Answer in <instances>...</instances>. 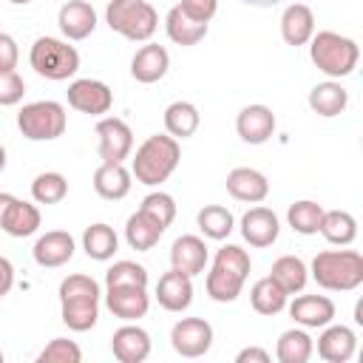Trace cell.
<instances>
[{
	"instance_id": "d4e9b609",
	"label": "cell",
	"mask_w": 363,
	"mask_h": 363,
	"mask_svg": "<svg viewBox=\"0 0 363 363\" xmlns=\"http://www.w3.org/2000/svg\"><path fill=\"white\" fill-rule=\"evenodd\" d=\"M315 34V14L306 3H289L281 14V37L286 45H306Z\"/></svg>"
},
{
	"instance_id": "e0dca14e",
	"label": "cell",
	"mask_w": 363,
	"mask_h": 363,
	"mask_svg": "<svg viewBox=\"0 0 363 363\" xmlns=\"http://www.w3.org/2000/svg\"><path fill=\"white\" fill-rule=\"evenodd\" d=\"M170 68V54L164 45L159 43H145L133 60H130V77L142 85H150V82H159Z\"/></svg>"
},
{
	"instance_id": "74e56055",
	"label": "cell",
	"mask_w": 363,
	"mask_h": 363,
	"mask_svg": "<svg viewBox=\"0 0 363 363\" xmlns=\"http://www.w3.org/2000/svg\"><path fill=\"white\" fill-rule=\"evenodd\" d=\"M68 196V182L57 170H45L31 182V199L37 204H60Z\"/></svg>"
},
{
	"instance_id": "9c48e42d",
	"label": "cell",
	"mask_w": 363,
	"mask_h": 363,
	"mask_svg": "<svg viewBox=\"0 0 363 363\" xmlns=\"http://www.w3.org/2000/svg\"><path fill=\"white\" fill-rule=\"evenodd\" d=\"M170 346L182 357H201L213 346V326L204 318H182L170 329Z\"/></svg>"
},
{
	"instance_id": "30bf717a",
	"label": "cell",
	"mask_w": 363,
	"mask_h": 363,
	"mask_svg": "<svg viewBox=\"0 0 363 363\" xmlns=\"http://www.w3.org/2000/svg\"><path fill=\"white\" fill-rule=\"evenodd\" d=\"M96 150L102 162H125L133 150V133L125 119L119 116H105L96 122Z\"/></svg>"
},
{
	"instance_id": "6da1fadb",
	"label": "cell",
	"mask_w": 363,
	"mask_h": 363,
	"mask_svg": "<svg viewBox=\"0 0 363 363\" xmlns=\"http://www.w3.org/2000/svg\"><path fill=\"white\" fill-rule=\"evenodd\" d=\"M99 284L91 275L74 272L60 284V315L71 332H88L99 320Z\"/></svg>"
},
{
	"instance_id": "8d00e7d4",
	"label": "cell",
	"mask_w": 363,
	"mask_h": 363,
	"mask_svg": "<svg viewBox=\"0 0 363 363\" xmlns=\"http://www.w3.org/2000/svg\"><path fill=\"white\" fill-rule=\"evenodd\" d=\"M320 218H323V207L312 199H301V201L289 204V210H286L289 227L301 235H315L318 227H320Z\"/></svg>"
},
{
	"instance_id": "7402d4cb",
	"label": "cell",
	"mask_w": 363,
	"mask_h": 363,
	"mask_svg": "<svg viewBox=\"0 0 363 363\" xmlns=\"http://www.w3.org/2000/svg\"><path fill=\"white\" fill-rule=\"evenodd\" d=\"M57 26L65 40H85L96 28V11L85 0H68L57 14Z\"/></svg>"
},
{
	"instance_id": "c3c4849f",
	"label": "cell",
	"mask_w": 363,
	"mask_h": 363,
	"mask_svg": "<svg viewBox=\"0 0 363 363\" xmlns=\"http://www.w3.org/2000/svg\"><path fill=\"white\" fill-rule=\"evenodd\" d=\"M247 6H258V9H272V6H278L281 0H244Z\"/></svg>"
},
{
	"instance_id": "ffe728a7",
	"label": "cell",
	"mask_w": 363,
	"mask_h": 363,
	"mask_svg": "<svg viewBox=\"0 0 363 363\" xmlns=\"http://www.w3.org/2000/svg\"><path fill=\"white\" fill-rule=\"evenodd\" d=\"M34 261L45 269H54V267H62L74 258V238L71 233L65 230H51L45 235H40L34 241V250H31Z\"/></svg>"
},
{
	"instance_id": "4316f807",
	"label": "cell",
	"mask_w": 363,
	"mask_h": 363,
	"mask_svg": "<svg viewBox=\"0 0 363 363\" xmlns=\"http://www.w3.org/2000/svg\"><path fill=\"white\" fill-rule=\"evenodd\" d=\"M349 105V91L337 82V79H326V82H318L312 91H309V108L323 116V119H332V116H340Z\"/></svg>"
},
{
	"instance_id": "ee69618b",
	"label": "cell",
	"mask_w": 363,
	"mask_h": 363,
	"mask_svg": "<svg viewBox=\"0 0 363 363\" xmlns=\"http://www.w3.org/2000/svg\"><path fill=\"white\" fill-rule=\"evenodd\" d=\"M17 60H20V48L14 43V37L0 31V71H14Z\"/></svg>"
},
{
	"instance_id": "f35d334b",
	"label": "cell",
	"mask_w": 363,
	"mask_h": 363,
	"mask_svg": "<svg viewBox=\"0 0 363 363\" xmlns=\"http://www.w3.org/2000/svg\"><path fill=\"white\" fill-rule=\"evenodd\" d=\"M105 286H147V269L136 261H116L105 272Z\"/></svg>"
},
{
	"instance_id": "52a82bcc",
	"label": "cell",
	"mask_w": 363,
	"mask_h": 363,
	"mask_svg": "<svg viewBox=\"0 0 363 363\" xmlns=\"http://www.w3.org/2000/svg\"><path fill=\"white\" fill-rule=\"evenodd\" d=\"M28 62L43 79H51V82H62L79 71L77 48L57 37H37L28 51Z\"/></svg>"
},
{
	"instance_id": "d6986e66",
	"label": "cell",
	"mask_w": 363,
	"mask_h": 363,
	"mask_svg": "<svg viewBox=\"0 0 363 363\" xmlns=\"http://www.w3.org/2000/svg\"><path fill=\"white\" fill-rule=\"evenodd\" d=\"M156 301L167 312H184L193 303V278L179 269L164 272L156 284Z\"/></svg>"
},
{
	"instance_id": "1f68e13d",
	"label": "cell",
	"mask_w": 363,
	"mask_h": 363,
	"mask_svg": "<svg viewBox=\"0 0 363 363\" xmlns=\"http://www.w3.org/2000/svg\"><path fill=\"white\" fill-rule=\"evenodd\" d=\"M164 31L176 45H196L207 37V23H196L179 6H173L164 17Z\"/></svg>"
},
{
	"instance_id": "f5cc1de1",
	"label": "cell",
	"mask_w": 363,
	"mask_h": 363,
	"mask_svg": "<svg viewBox=\"0 0 363 363\" xmlns=\"http://www.w3.org/2000/svg\"><path fill=\"white\" fill-rule=\"evenodd\" d=\"M0 363H3V352H0Z\"/></svg>"
},
{
	"instance_id": "cb8c5ba5",
	"label": "cell",
	"mask_w": 363,
	"mask_h": 363,
	"mask_svg": "<svg viewBox=\"0 0 363 363\" xmlns=\"http://www.w3.org/2000/svg\"><path fill=\"white\" fill-rule=\"evenodd\" d=\"M164 230H167V227H164L156 216H150L147 210L139 207V210L128 218V224H125V241H128L130 250L147 252V250H153V247L159 244V238H162Z\"/></svg>"
},
{
	"instance_id": "e575fe53",
	"label": "cell",
	"mask_w": 363,
	"mask_h": 363,
	"mask_svg": "<svg viewBox=\"0 0 363 363\" xmlns=\"http://www.w3.org/2000/svg\"><path fill=\"white\" fill-rule=\"evenodd\" d=\"M315 352V343L309 337L306 329H286L281 332L278 337V346H275V357L281 363H306Z\"/></svg>"
},
{
	"instance_id": "f1b7e54d",
	"label": "cell",
	"mask_w": 363,
	"mask_h": 363,
	"mask_svg": "<svg viewBox=\"0 0 363 363\" xmlns=\"http://www.w3.org/2000/svg\"><path fill=\"white\" fill-rule=\"evenodd\" d=\"M201 125V113L193 102L187 99H176L164 108V130L173 136V139H187L199 130Z\"/></svg>"
},
{
	"instance_id": "b9f144b4",
	"label": "cell",
	"mask_w": 363,
	"mask_h": 363,
	"mask_svg": "<svg viewBox=\"0 0 363 363\" xmlns=\"http://www.w3.org/2000/svg\"><path fill=\"white\" fill-rule=\"evenodd\" d=\"M26 94V82L17 71H0V105L9 108V105H17Z\"/></svg>"
},
{
	"instance_id": "f907efd6",
	"label": "cell",
	"mask_w": 363,
	"mask_h": 363,
	"mask_svg": "<svg viewBox=\"0 0 363 363\" xmlns=\"http://www.w3.org/2000/svg\"><path fill=\"white\" fill-rule=\"evenodd\" d=\"M3 167H6V147L0 145V170H3Z\"/></svg>"
},
{
	"instance_id": "277c9868",
	"label": "cell",
	"mask_w": 363,
	"mask_h": 363,
	"mask_svg": "<svg viewBox=\"0 0 363 363\" xmlns=\"http://www.w3.org/2000/svg\"><path fill=\"white\" fill-rule=\"evenodd\" d=\"M309 272L329 292H352L363 284V255L357 250H323L312 258Z\"/></svg>"
},
{
	"instance_id": "836d02e7",
	"label": "cell",
	"mask_w": 363,
	"mask_h": 363,
	"mask_svg": "<svg viewBox=\"0 0 363 363\" xmlns=\"http://www.w3.org/2000/svg\"><path fill=\"white\" fill-rule=\"evenodd\" d=\"M82 250H85V255L88 258H94V261H108V258H113V252L119 250V238H116V233H113V227L111 224H91L85 233H82Z\"/></svg>"
},
{
	"instance_id": "4fadbf2b",
	"label": "cell",
	"mask_w": 363,
	"mask_h": 363,
	"mask_svg": "<svg viewBox=\"0 0 363 363\" xmlns=\"http://www.w3.org/2000/svg\"><path fill=\"white\" fill-rule=\"evenodd\" d=\"M235 130L247 145H264L275 133V113L267 105H247L235 116Z\"/></svg>"
},
{
	"instance_id": "5b68a950",
	"label": "cell",
	"mask_w": 363,
	"mask_h": 363,
	"mask_svg": "<svg viewBox=\"0 0 363 363\" xmlns=\"http://www.w3.org/2000/svg\"><path fill=\"white\" fill-rule=\"evenodd\" d=\"M309 60L329 79H340L357 68L360 48L352 37H343L337 31H315L309 40Z\"/></svg>"
},
{
	"instance_id": "4dcf8cb0",
	"label": "cell",
	"mask_w": 363,
	"mask_h": 363,
	"mask_svg": "<svg viewBox=\"0 0 363 363\" xmlns=\"http://www.w3.org/2000/svg\"><path fill=\"white\" fill-rule=\"evenodd\" d=\"M269 278L281 284V289L286 295H295L306 286L309 281V267L298 258V255H281L272 261V269H269Z\"/></svg>"
},
{
	"instance_id": "816d5d0a",
	"label": "cell",
	"mask_w": 363,
	"mask_h": 363,
	"mask_svg": "<svg viewBox=\"0 0 363 363\" xmlns=\"http://www.w3.org/2000/svg\"><path fill=\"white\" fill-rule=\"evenodd\" d=\"M9 3H14V6H26V3H31V0H9Z\"/></svg>"
},
{
	"instance_id": "83f0119b",
	"label": "cell",
	"mask_w": 363,
	"mask_h": 363,
	"mask_svg": "<svg viewBox=\"0 0 363 363\" xmlns=\"http://www.w3.org/2000/svg\"><path fill=\"white\" fill-rule=\"evenodd\" d=\"M40 221H43V216H40L37 204L23 201V199H14L9 204V210H6V216H3L0 230L9 233V235H14V238H28V235H34L40 230Z\"/></svg>"
},
{
	"instance_id": "f6af8a7d",
	"label": "cell",
	"mask_w": 363,
	"mask_h": 363,
	"mask_svg": "<svg viewBox=\"0 0 363 363\" xmlns=\"http://www.w3.org/2000/svg\"><path fill=\"white\" fill-rule=\"evenodd\" d=\"M14 286V267L6 255H0V298H6Z\"/></svg>"
},
{
	"instance_id": "484cf974",
	"label": "cell",
	"mask_w": 363,
	"mask_h": 363,
	"mask_svg": "<svg viewBox=\"0 0 363 363\" xmlns=\"http://www.w3.org/2000/svg\"><path fill=\"white\" fill-rule=\"evenodd\" d=\"M94 190L108 201H119L130 193V170L122 162H102L94 170Z\"/></svg>"
},
{
	"instance_id": "7bdbcfd3",
	"label": "cell",
	"mask_w": 363,
	"mask_h": 363,
	"mask_svg": "<svg viewBox=\"0 0 363 363\" xmlns=\"http://www.w3.org/2000/svg\"><path fill=\"white\" fill-rule=\"evenodd\" d=\"M179 9L190 20H196V23H210L213 14H216V9H218V0H182Z\"/></svg>"
},
{
	"instance_id": "7a4b0ae2",
	"label": "cell",
	"mask_w": 363,
	"mask_h": 363,
	"mask_svg": "<svg viewBox=\"0 0 363 363\" xmlns=\"http://www.w3.org/2000/svg\"><path fill=\"white\" fill-rule=\"evenodd\" d=\"M179 159H182L179 139H173L170 133H153L136 147V156L130 162V176H136L139 184L156 187L170 179V173L179 167Z\"/></svg>"
},
{
	"instance_id": "ba28073f",
	"label": "cell",
	"mask_w": 363,
	"mask_h": 363,
	"mask_svg": "<svg viewBox=\"0 0 363 363\" xmlns=\"http://www.w3.org/2000/svg\"><path fill=\"white\" fill-rule=\"evenodd\" d=\"M65 125H68L65 108L60 102H54V99L28 102L17 113V128L31 142H51V139L65 133Z\"/></svg>"
},
{
	"instance_id": "7c38bea8",
	"label": "cell",
	"mask_w": 363,
	"mask_h": 363,
	"mask_svg": "<svg viewBox=\"0 0 363 363\" xmlns=\"http://www.w3.org/2000/svg\"><path fill=\"white\" fill-rule=\"evenodd\" d=\"M105 306L113 312V318L139 320L150 309L147 286H105Z\"/></svg>"
},
{
	"instance_id": "5bb4252c",
	"label": "cell",
	"mask_w": 363,
	"mask_h": 363,
	"mask_svg": "<svg viewBox=\"0 0 363 363\" xmlns=\"http://www.w3.org/2000/svg\"><path fill=\"white\" fill-rule=\"evenodd\" d=\"M289 318L303 329H323L335 320V303L326 295H298L289 303Z\"/></svg>"
},
{
	"instance_id": "d590c367",
	"label": "cell",
	"mask_w": 363,
	"mask_h": 363,
	"mask_svg": "<svg viewBox=\"0 0 363 363\" xmlns=\"http://www.w3.org/2000/svg\"><path fill=\"white\" fill-rule=\"evenodd\" d=\"M196 224H199V230H201L207 238H213V241H224V238L233 233L235 218H233V213H230L227 207H221V204H207V207L199 210Z\"/></svg>"
},
{
	"instance_id": "d6a6232c",
	"label": "cell",
	"mask_w": 363,
	"mask_h": 363,
	"mask_svg": "<svg viewBox=\"0 0 363 363\" xmlns=\"http://www.w3.org/2000/svg\"><path fill=\"white\" fill-rule=\"evenodd\" d=\"M286 298L289 295L269 275L261 278V281H255L252 289H250V303H252V309L258 315H278V312H284L286 309Z\"/></svg>"
},
{
	"instance_id": "f546056e",
	"label": "cell",
	"mask_w": 363,
	"mask_h": 363,
	"mask_svg": "<svg viewBox=\"0 0 363 363\" xmlns=\"http://www.w3.org/2000/svg\"><path fill=\"white\" fill-rule=\"evenodd\" d=\"M318 233H320L329 244L349 247V244L357 238V221H354V216L346 213V210H323V218H320Z\"/></svg>"
},
{
	"instance_id": "7dc6e473",
	"label": "cell",
	"mask_w": 363,
	"mask_h": 363,
	"mask_svg": "<svg viewBox=\"0 0 363 363\" xmlns=\"http://www.w3.org/2000/svg\"><path fill=\"white\" fill-rule=\"evenodd\" d=\"M14 201V196L11 193H0V224H3V216H6V210H9V204Z\"/></svg>"
},
{
	"instance_id": "8992f818",
	"label": "cell",
	"mask_w": 363,
	"mask_h": 363,
	"mask_svg": "<svg viewBox=\"0 0 363 363\" xmlns=\"http://www.w3.org/2000/svg\"><path fill=\"white\" fill-rule=\"evenodd\" d=\"M105 23L125 40L147 43L159 28V14L147 0H111L105 9Z\"/></svg>"
},
{
	"instance_id": "8fae6325",
	"label": "cell",
	"mask_w": 363,
	"mask_h": 363,
	"mask_svg": "<svg viewBox=\"0 0 363 363\" xmlns=\"http://www.w3.org/2000/svg\"><path fill=\"white\" fill-rule=\"evenodd\" d=\"M68 105L79 113H91V116H102L111 111L113 105V94L102 79H74L68 85Z\"/></svg>"
},
{
	"instance_id": "681fc988",
	"label": "cell",
	"mask_w": 363,
	"mask_h": 363,
	"mask_svg": "<svg viewBox=\"0 0 363 363\" xmlns=\"http://www.w3.org/2000/svg\"><path fill=\"white\" fill-rule=\"evenodd\" d=\"M354 320H357V323H363V306H360V303L354 306Z\"/></svg>"
},
{
	"instance_id": "2e32d148",
	"label": "cell",
	"mask_w": 363,
	"mask_h": 363,
	"mask_svg": "<svg viewBox=\"0 0 363 363\" xmlns=\"http://www.w3.org/2000/svg\"><path fill=\"white\" fill-rule=\"evenodd\" d=\"M357 352V335L343 323H326L318 337V354L326 363H346Z\"/></svg>"
},
{
	"instance_id": "3957f363",
	"label": "cell",
	"mask_w": 363,
	"mask_h": 363,
	"mask_svg": "<svg viewBox=\"0 0 363 363\" xmlns=\"http://www.w3.org/2000/svg\"><path fill=\"white\" fill-rule=\"evenodd\" d=\"M250 267L252 261L247 250H241L238 244H224L213 258V269L207 272V295L218 303H233L244 289Z\"/></svg>"
},
{
	"instance_id": "bcb514c9",
	"label": "cell",
	"mask_w": 363,
	"mask_h": 363,
	"mask_svg": "<svg viewBox=\"0 0 363 363\" xmlns=\"http://www.w3.org/2000/svg\"><path fill=\"white\" fill-rule=\"evenodd\" d=\"M235 363H269V354L258 346H247L235 354Z\"/></svg>"
},
{
	"instance_id": "44dd1931",
	"label": "cell",
	"mask_w": 363,
	"mask_h": 363,
	"mask_svg": "<svg viewBox=\"0 0 363 363\" xmlns=\"http://www.w3.org/2000/svg\"><path fill=\"white\" fill-rule=\"evenodd\" d=\"M207 244L199 235H179L170 247V269H179L184 275H199L207 267Z\"/></svg>"
},
{
	"instance_id": "60d3db41",
	"label": "cell",
	"mask_w": 363,
	"mask_h": 363,
	"mask_svg": "<svg viewBox=\"0 0 363 363\" xmlns=\"http://www.w3.org/2000/svg\"><path fill=\"white\" fill-rule=\"evenodd\" d=\"M142 210H147L150 216H156L164 227H170L173 224V218H176V201H173V196L170 193H162V190H156V193H147L145 199H142V204H139Z\"/></svg>"
},
{
	"instance_id": "ab89813d",
	"label": "cell",
	"mask_w": 363,
	"mask_h": 363,
	"mask_svg": "<svg viewBox=\"0 0 363 363\" xmlns=\"http://www.w3.org/2000/svg\"><path fill=\"white\" fill-rule=\"evenodd\" d=\"M79 360H82V349L68 337H54L37 354V363H79Z\"/></svg>"
},
{
	"instance_id": "603a6c76",
	"label": "cell",
	"mask_w": 363,
	"mask_h": 363,
	"mask_svg": "<svg viewBox=\"0 0 363 363\" xmlns=\"http://www.w3.org/2000/svg\"><path fill=\"white\" fill-rule=\"evenodd\" d=\"M227 193L238 201L247 204H258L269 196V182L261 170L255 167H235L227 173Z\"/></svg>"
},
{
	"instance_id": "9a60e30c",
	"label": "cell",
	"mask_w": 363,
	"mask_h": 363,
	"mask_svg": "<svg viewBox=\"0 0 363 363\" xmlns=\"http://www.w3.org/2000/svg\"><path fill=\"white\" fill-rule=\"evenodd\" d=\"M111 352H113V357L119 363H142L150 354V335L142 326H136V323L128 320L125 326H119L113 332Z\"/></svg>"
},
{
	"instance_id": "ac0fdd59",
	"label": "cell",
	"mask_w": 363,
	"mask_h": 363,
	"mask_svg": "<svg viewBox=\"0 0 363 363\" xmlns=\"http://www.w3.org/2000/svg\"><path fill=\"white\" fill-rule=\"evenodd\" d=\"M281 233V221L269 207H252L241 216V235L250 247H269Z\"/></svg>"
}]
</instances>
